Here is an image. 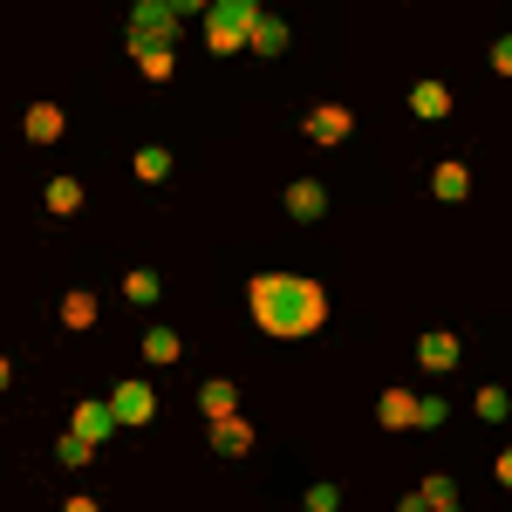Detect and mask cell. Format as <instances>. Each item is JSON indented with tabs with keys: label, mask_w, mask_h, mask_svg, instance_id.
Returning a JSON list of instances; mask_svg holds the SVG:
<instances>
[{
	"label": "cell",
	"mask_w": 512,
	"mask_h": 512,
	"mask_svg": "<svg viewBox=\"0 0 512 512\" xmlns=\"http://www.w3.org/2000/svg\"><path fill=\"white\" fill-rule=\"evenodd\" d=\"M246 308H253V328H260V335H274V342H308L321 321H328V294H321V280H308V274H253Z\"/></svg>",
	"instance_id": "6da1fadb"
},
{
	"label": "cell",
	"mask_w": 512,
	"mask_h": 512,
	"mask_svg": "<svg viewBox=\"0 0 512 512\" xmlns=\"http://www.w3.org/2000/svg\"><path fill=\"white\" fill-rule=\"evenodd\" d=\"M253 21H260V7H253V0H212V7H205V48H212V55L246 48Z\"/></svg>",
	"instance_id": "7a4b0ae2"
},
{
	"label": "cell",
	"mask_w": 512,
	"mask_h": 512,
	"mask_svg": "<svg viewBox=\"0 0 512 512\" xmlns=\"http://www.w3.org/2000/svg\"><path fill=\"white\" fill-rule=\"evenodd\" d=\"M110 403H76V424H69V437H62V465H89L96 458V444L110 437Z\"/></svg>",
	"instance_id": "3957f363"
},
{
	"label": "cell",
	"mask_w": 512,
	"mask_h": 512,
	"mask_svg": "<svg viewBox=\"0 0 512 512\" xmlns=\"http://www.w3.org/2000/svg\"><path fill=\"white\" fill-rule=\"evenodd\" d=\"M178 35V7L171 0H144V7H130V55H144V48H171Z\"/></svg>",
	"instance_id": "277c9868"
},
{
	"label": "cell",
	"mask_w": 512,
	"mask_h": 512,
	"mask_svg": "<svg viewBox=\"0 0 512 512\" xmlns=\"http://www.w3.org/2000/svg\"><path fill=\"white\" fill-rule=\"evenodd\" d=\"M110 417H117V424H151V417H158V390H151V383H117Z\"/></svg>",
	"instance_id": "5b68a950"
},
{
	"label": "cell",
	"mask_w": 512,
	"mask_h": 512,
	"mask_svg": "<svg viewBox=\"0 0 512 512\" xmlns=\"http://www.w3.org/2000/svg\"><path fill=\"white\" fill-rule=\"evenodd\" d=\"M349 130H355V117L342 103H315V110H308V137H315V144H349Z\"/></svg>",
	"instance_id": "8992f818"
},
{
	"label": "cell",
	"mask_w": 512,
	"mask_h": 512,
	"mask_svg": "<svg viewBox=\"0 0 512 512\" xmlns=\"http://www.w3.org/2000/svg\"><path fill=\"white\" fill-rule=\"evenodd\" d=\"M451 110H458V103H451L444 82H417V89H410V117H417V123H444Z\"/></svg>",
	"instance_id": "52a82bcc"
},
{
	"label": "cell",
	"mask_w": 512,
	"mask_h": 512,
	"mask_svg": "<svg viewBox=\"0 0 512 512\" xmlns=\"http://www.w3.org/2000/svg\"><path fill=\"white\" fill-rule=\"evenodd\" d=\"M458 355H465V342H458V335H444V328L417 342V362H424L431 376H444V369H458Z\"/></svg>",
	"instance_id": "ba28073f"
},
{
	"label": "cell",
	"mask_w": 512,
	"mask_h": 512,
	"mask_svg": "<svg viewBox=\"0 0 512 512\" xmlns=\"http://www.w3.org/2000/svg\"><path fill=\"white\" fill-rule=\"evenodd\" d=\"M212 444H219V451H226V458H246V451H253V424H246V417H212Z\"/></svg>",
	"instance_id": "9c48e42d"
},
{
	"label": "cell",
	"mask_w": 512,
	"mask_h": 512,
	"mask_svg": "<svg viewBox=\"0 0 512 512\" xmlns=\"http://www.w3.org/2000/svg\"><path fill=\"white\" fill-rule=\"evenodd\" d=\"M376 424H383V431H410V424H417V396H410V390H383Z\"/></svg>",
	"instance_id": "30bf717a"
},
{
	"label": "cell",
	"mask_w": 512,
	"mask_h": 512,
	"mask_svg": "<svg viewBox=\"0 0 512 512\" xmlns=\"http://www.w3.org/2000/svg\"><path fill=\"white\" fill-rule=\"evenodd\" d=\"M431 192L444 198V205H458V198L472 192V171H465V164H458V158H444V164H437V171H431Z\"/></svg>",
	"instance_id": "8fae6325"
},
{
	"label": "cell",
	"mask_w": 512,
	"mask_h": 512,
	"mask_svg": "<svg viewBox=\"0 0 512 512\" xmlns=\"http://www.w3.org/2000/svg\"><path fill=\"white\" fill-rule=\"evenodd\" d=\"M287 212H294V219H321V212H328V192H321L315 178H294V185H287Z\"/></svg>",
	"instance_id": "7c38bea8"
},
{
	"label": "cell",
	"mask_w": 512,
	"mask_h": 512,
	"mask_svg": "<svg viewBox=\"0 0 512 512\" xmlns=\"http://www.w3.org/2000/svg\"><path fill=\"white\" fill-rule=\"evenodd\" d=\"M21 130H28V144H55V137H62V110H55V103H28Z\"/></svg>",
	"instance_id": "4fadbf2b"
},
{
	"label": "cell",
	"mask_w": 512,
	"mask_h": 512,
	"mask_svg": "<svg viewBox=\"0 0 512 512\" xmlns=\"http://www.w3.org/2000/svg\"><path fill=\"white\" fill-rule=\"evenodd\" d=\"M198 403H205V417H233V410H239V390L226 383V376H212V383L198 390Z\"/></svg>",
	"instance_id": "5bb4252c"
},
{
	"label": "cell",
	"mask_w": 512,
	"mask_h": 512,
	"mask_svg": "<svg viewBox=\"0 0 512 512\" xmlns=\"http://www.w3.org/2000/svg\"><path fill=\"white\" fill-rule=\"evenodd\" d=\"M246 48H253V55H280V48H287V28H280L274 14H260L253 35H246Z\"/></svg>",
	"instance_id": "9a60e30c"
},
{
	"label": "cell",
	"mask_w": 512,
	"mask_h": 512,
	"mask_svg": "<svg viewBox=\"0 0 512 512\" xmlns=\"http://www.w3.org/2000/svg\"><path fill=\"white\" fill-rule=\"evenodd\" d=\"M130 171H137L144 185H164V171H171V151H158V144H144V151L130 158Z\"/></svg>",
	"instance_id": "2e32d148"
},
{
	"label": "cell",
	"mask_w": 512,
	"mask_h": 512,
	"mask_svg": "<svg viewBox=\"0 0 512 512\" xmlns=\"http://www.w3.org/2000/svg\"><path fill=\"white\" fill-rule=\"evenodd\" d=\"M62 328H76V335H82V328H96V294H82V287H76V294L62 301Z\"/></svg>",
	"instance_id": "e0dca14e"
},
{
	"label": "cell",
	"mask_w": 512,
	"mask_h": 512,
	"mask_svg": "<svg viewBox=\"0 0 512 512\" xmlns=\"http://www.w3.org/2000/svg\"><path fill=\"white\" fill-rule=\"evenodd\" d=\"M137 69H144V82H171V69H178V55L171 48H144V55H130Z\"/></svg>",
	"instance_id": "ac0fdd59"
},
{
	"label": "cell",
	"mask_w": 512,
	"mask_h": 512,
	"mask_svg": "<svg viewBox=\"0 0 512 512\" xmlns=\"http://www.w3.org/2000/svg\"><path fill=\"white\" fill-rule=\"evenodd\" d=\"M48 212H62V219L82 212V185L76 178H48Z\"/></svg>",
	"instance_id": "d6986e66"
},
{
	"label": "cell",
	"mask_w": 512,
	"mask_h": 512,
	"mask_svg": "<svg viewBox=\"0 0 512 512\" xmlns=\"http://www.w3.org/2000/svg\"><path fill=\"white\" fill-rule=\"evenodd\" d=\"M123 301H137V308H151V301H158V274H144V267H130V274H123Z\"/></svg>",
	"instance_id": "ffe728a7"
},
{
	"label": "cell",
	"mask_w": 512,
	"mask_h": 512,
	"mask_svg": "<svg viewBox=\"0 0 512 512\" xmlns=\"http://www.w3.org/2000/svg\"><path fill=\"white\" fill-rule=\"evenodd\" d=\"M417 492H424V512H431V506H458V478H444V472H431Z\"/></svg>",
	"instance_id": "44dd1931"
},
{
	"label": "cell",
	"mask_w": 512,
	"mask_h": 512,
	"mask_svg": "<svg viewBox=\"0 0 512 512\" xmlns=\"http://www.w3.org/2000/svg\"><path fill=\"white\" fill-rule=\"evenodd\" d=\"M144 355H151V362H178V355H185V342H178L171 328H151V335H144Z\"/></svg>",
	"instance_id": "7402d4cb"
},
{
	"label": "cell",
	"mask_w": 512,
	"mask_h": 512,
	"mask_svg": "<svg viewBox=\"0 0 512 512\" xmlns=\"http://www.w3.org/2000/svg\"><path fill=\"white\" fill-rule=\"evenodd\" d=\"M506 410H512V396L499 390V383H492V390H478V417H485V424H499Z\"/></svg>",
	"instance_id": "603a6c76"
},
{
	"label": "cell",
	"mask_w": 512,
	"mask_h": 512,
	"mask_svg": "<svg viewBox=\"0 0 512 512\" xmlns=\"http://www.w3.org/2000/svg\"><path fill=\"white\" fill-rule=\"evenodd\" d=\"M492 76H506V82H512V35L492 41Z\"/></svg>",
	"instance_id": "cb8c5ba5"
},
{
	"label": "cell",
	"mask_w": 512,
	"mask_h": 512,
	"mask_svg": "<svg viewBox=\"0 0 512 512\" xmlns=\"http://www.w3.org/2000/svg\"><path fill=\"white\" fill-rule=\"evenodd\" d=\"M417 424H444V396H417Z\"/></svg>",
	"instance_id": "d4e9b609"
},
{
	"label": "cell",
	"mask_w": 512,
	"mask_h": 512,
	"mask_svg": "<svg viewBox=\"0 0 512 512\" xmlns=\"http://www.w3.org/2000/svg\"><path fill=\"white\" fill-rule=\"evenodd\" d=\"M492 472H499V485H512V451H499V458H492Z\"/></svg>",
	"instance_id": "484cf974"
},
{
	"label": "cell",
	"mask_w": 512,
	"mask_h": 512,
	"mask_svg": "<svg viewBox=\"0 0 512 512\" xmlns=\"http://www.w3.org/2000/svg\"><path fill=\"white\" fill-rule=\"evenodd\" d=\"M171 7H178V14H205L212 0H171Z\"/></svg>",
	"instance_id": "4316f807"
},
{
	"label": "cell",
	"mask_w": 512,
	"mask_h": 512,
	"mask_svg": "<svg viewBox=\"0 0 512 512\" xmlns=\"http://www.w3.org/2000/svg\"><path fill=\"white\" fill-rule=\"evenodd\" d=\"M7 376H14V369H7V362H0V390H7Z\"/></svg>",
	"instance_id": "83f0119b"
}]
</instances>
